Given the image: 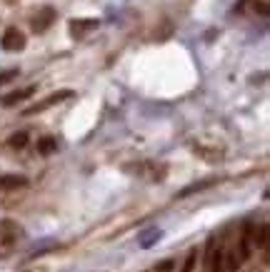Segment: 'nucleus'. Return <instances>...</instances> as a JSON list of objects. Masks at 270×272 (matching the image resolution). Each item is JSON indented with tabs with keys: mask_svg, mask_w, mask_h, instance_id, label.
Segmentation results:
<instances>
[{
	"mask_svg": "<svg viewBox=\"0 0 270 272\" xmlns=\"http://www.w3.org/2000/svg\"><path fill=\"white\" fill-rule=\"evenodd\" d=\"M223 265H225V272H238L240 260H238L235 253H228V255H223Z\"/></svg>",
	"mask_w": 270,
	"mask_h": 272,
	"instance_id": "12",
	"label": "nucleus"
},
{
	"mask_svg": "<svg viewBox=\"0 0 270 272\" xmlns=\"http://www.w3.org/2000/svg\"><path fill=\"white\" fill-rule=\"evenodd\" d=\"M0 43H3L5 53H20V50H25V35L18 28H8L3 33V40H0Z\"/></svg>",
	"mask_w": 270,
	"mask_h": 272,
	"instance_id": "2",
	"label": "nucleus"
},
{
	"mask_svg": "<svg viewBox=\"0 0 270 272\" xmlns=\"http://www.w3.org/2000/svg\"><path fill=\"white\" fill-rule=\"evenodd\" d=\"M255 13L268 15V3H265V0H258V3H255Z\"/></svg>",
	"mask_w": 270,
	"mask_h": 272,
	"instance_id": "18",
	"label": "nucleus"
},
{
	"mask_svg": "<svg viewBox=\"0 0 270 272\" xmlns=\"http://www.w3.org/2000/svg\"><path fill=\"white\" fill-rule=\"evenodd\" d=\"M173 260H165V262H160L158 267H155V272H173Z\"/></svg>",
	"mask_w": 270,
	"mask_h": 272,
	"instance_id": "17",
	"label": "nucleus"
},
{
	"mask_svg": "<svg viewBox=\"0 0 270 272\" xmlns=\"http://www.w3.org/2000/svg\"><path fill=\"white\" fill-rule=\"evenodd\" d=\"M35 85H28V88H20V90H13V93H8V95H3L0 97V102H3L5 108H13V105H18V102H23V100H28V97H33L35 95Z\"/></svg>",
	"mask_w": 270,
	"mask_h": 272,
	"instance_id": "5",
	"label": "nucleus"
},
{
	"mask_svg": "<svg viewBox=\"0 0 270 272\" xmlns=\"http://www.w3.org/2000/svg\"><path fill=\"white\" fill-rule=\"evenodd\" d=\"M215 180H203V182H195V185H188L185 190H180L178 193V197H188V195H193V193H200V190H205L208 185H213Z\"/></svg>",
	"mask_w": 270,
	"mask_h": 272,
	"instance_id": "11",
	"label": "nucleus"
},
{
	"mask_svg": "<svg viewBox=\"0 0 270 272\" xmlns=\"http://www.w3.org/2000/svg\"><path fill=\"white\" fill-rule=\"evenodd\" d=\"M250 235H253V225H245L243 227V235H240V245H238V260L245 262V260H250L253 255V245H250Z\"/></svg>",
	"mask_w": 270,
	"mask_h": 272,
	"instance_id": "6",
	"label": "nucleus"
},
{
	"mask_svg": "<svg viewBox=\"0 0 270 272\" xmlns=\"http://www.w3.org/2000/svg\"><path fill=\"white\" fill-rule=\"evenodd\" d=\"M195 262H198V250H190V253H188V257H185L183 272H193V270H195Z\"/></svg>",
	"mask_w": 270,
	"mask_h": 272,
	"instance_id": "15",
	"label": "nucleus"
},
{
	"mask_svg": "<svg viewBox=\"0 0 270 272\" xmlns=\"http://www.w3.org/2000/svg\"><path fill=\"white\" fill-rule=\"evenodd\" d=\"M8 145H10V148H15V150L25 148V145H28V133H15V135H10L8 137Z\"/></svg>",
	"mask_w": 270,
	"mask_h": 272,
	"instance_id": "13",
	"label": "nucleus"
},
{
	"mask_svg": "<svg viewBox=\"0 0 270 272\" xmlns=\"http://www.w3.org/2000/svg\"><path fill=\"white\" fill-rule=\"evenodd\" d=\"M5 3H8V5H15V3H18V0H5Z\"/></svg>",
	"mask_w": 270,
	"mask_h": 272,
	"instance_id": "19",
	"label": "nucleus"
},
{
	"mask_svg": "<svg viewBox=\"0 0 270 272\" xmlns=\"http://www.w3.org/2000/svg\"><path fill=\"white\" fill-rule=\"evenodd\" d=\"M75 93L73 90H58V93H53V95H48L43 102H38V105H33V108H28L25 110V115H35V113H43V110H48L50 105H55V102H63V100H68V97H73Z\"/></svg>",
	"mask_w": 270,
	"mask_h": 272,
	"instance_id": "3",
	"label": "nucleus"
},
{
	"mask_svg": "<svg viewBox=\"0 0 270 272\" xmlns=\"http://www.w3.org/2000/svg\"><path fill=\"white\" fill-rule=\"evenodd\" d=\"M223 250H218V253H215V250H213V255H210V260H208V270H210V272H225V265H223Z\"/></svg>",
	"mask_w": 270,
	"mask_h": 272,
	"instance_id": "10",
	"label": "nucleus"
},
{
	"mask_svg": "<svg viewBox=\"0 0 270 272\" xmlns=\"http://www.w3.org/2000/svg\"><path fill=\"white\" fill-rule=\"evenodd\" d=\"M18 78V68H10V70H0V85H5V82H13Z\"/></svg>",
	"mask_w": 270,
	"mask_h": 272,
	"instance_id": "16",
	"label": "nucleus"
},
{
	"mask_svg": "<svg viewBox=\"0 0 270 272\" xmlns=\"http://www.w3.org/2000/svg\"><path fill=\"white\" fill-rule=\"evenodd\" d=\"M100 25V20H95V18H75V20H70V25H68V30H70V35L73 38H83V35H88L90 30H95Z\"/></svg>",
	"mask_w": 270,
	"mask_h": 272,
	"instance_id": "4",
	"label": "nucleus"
},
{
	"mask_svg": "<svg viewBox=\"0 0 270 272\" xmlns=\"http://www.w3.org/2000/svg\"><path fill=\"white\" fill-rule=\"evenodd\" d=\"M160 237H163V230L150 227V230H145V233H140V235H138V242H140V247H143V250H150Z\"/></svg>",
	"mask_w": 270,
	"mask_h": 272,
	"instance_id": "8",
	"label": "nucleus"
},
{
	"mask_svg": "<svg viewBox=\"0 0 270 272\" xmlns=\"http://www.w3.org/2000/svg\"><path fill=\"white\" fill-rule=\"evenodd\" d=\"M53 23H55V10H53V8H40V10L30 18V30H33L35 35H43Z\"/></svg>",
	"mask_w": 270,
	"mask_h": 272,
	"instance_id": "1",
	"label": "nucleus"
},
{
	"mask_svg": "<svg viewBox=\"0 0 270 272\" xmlns=\"http://www.w3.org/2000/svg\"><path fill=\"white\" fill-rule=\"evenodd\" d=\"M255 245L263 247V250L268 247V225H260V227H258V233H255Z\"/></svg>",
	"mask_w": 270,
	"mask_h": 272,
	"instance_id": "14",
	"label": "nucleus"
},
{
	"mask_svg": "<svg viewBox=\"0 0 270 272\" xmlns=\"http://www.w3.org/2000/svg\"><path fill=\"white\" fill-rule=\"evenodd\" d=\"M25 185H28L25 175H0V190H18V187Z\"/></svg>",
	"mask_w": 270,
	"mask_h": 272,
	"instance_id": "7",
	"label": "nucleus"
},
{
	"mask_svg": "<svg viewBox=\"0 0 270 272\" xmlns=\"http://www.w3.org/2000/svg\"><path fill=\"white\" fill-rule=\"evenodd\" d=\"M55 150H58V140H55V137H40V140H38V153H40V155L48 157V155H53Z\"/></svg>",
	"mask_w": 270,
	"mask_h": 272,
	"instance_id": "9",
	"label": "nucleus"
}]
</instances>
